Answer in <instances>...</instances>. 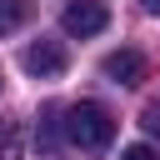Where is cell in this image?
I'll return each instance as SVG.
<instances>
[{
	"mask_svg": "<svg viewBox=\"0 0 160 160\" xmlns=\"http://www.w3.org/2000/svg\"><path fill=\"white\" fill-rule=\"evenodd\" d=\"M65 140L80 145V150H105V145L115 140V120H110V110L95 105V100L70 105V110H65Z\"/></svg>",
	"mask_w": 160,
	"mask_h": 160,
	"instance_id": "1",
	"label": "cell"
},
{
	"mask_svg": "<svg viewBox=\"0 0 160 160\" xmlns=\"http://www.w3.org/2000/svg\"><path fill=\"white\" fill-rule=\"evenodd\" d=\"M20 65H25V75H35V80H55V75H65L70 55H65L60 40H35V45H25Z\"/></svg>",
	"mask_w": 160,
	"mask_h": 160,
	"instance_id": "2",
	"label": "cell"
},
{
	"mask_svg": "<svg viewBox=\"0 0 160 160\" xmlns=\"http://www.w3.org/2000/svg\"><path fill=\"white\" fill-rule=\"evenodd\" d=\"M60 25L70 30V35H100L105 25H110V5L105 0H70L65 5V15H60Z\"/></svg>",
	"mask_w": 160,
	"mask_h": 160,
	"instance_id": "3",
	"label": "cell"
},
{
	"mask_svg": "<svg viewBox=\"0 0 160 160\" xmlns=\"http://www.w3.org/2000/svg\"><path fill=\"white\" fill-rule=\"evenodd\" d=\"M100 70H105V80H115V85H135V80L145 75V60H140V50H110Z\"/></svg>",
	"mask_w": 160,
	"mask_h": 160,
	"instance_id": "4",
	"label": "cell"
},
{
	"mask_svg": "<svg viewBox=\"0 0 160 160\" xmlns=\"http://www.w3.org/2000/svg\"><path fill=\"white\" fill-rule=\"evenodd\" d=\"M35 15V0H0V35H15Z\"/></svg>",
	"mask_w": 160,
	"mask_h": 160,
	"instance_id": "5",
	"label": "cell"
},
{
	"mask_svg": "<svg viewBox=\"0 0 160 160\" xmlns=\"http://www.w3.org/2000/svg\"><path fill=\"white\" fill-rule=\"evenodd\" d=\"M0 160H20V130L0 120Z\"/></svg>",
	"mask_w": 160,
	"mask_h": 160,
	"instance_id": "6",
	"label": "cell"
},
{
	"mask_svg": "<svg viewBox=\"0 0 160 160\" xmlns=\"http://www.w3.org/2000/svg\"><path fill=\"white\" fill-rule=\"evenodd\" d=\"M140 125H145V130H150V135L160 140V100H150V105H145V115H140Z\"/></svg>",
	"mask_w": 160,
	"mask_h": 160,
	"instance_id": "7",
	"label": "cell"
},
{
	"mask_svg": "<svg viewBox=\"0 0 160 160\" xmlns=\"http://www.w3.org/2000/svg\"><path fill=\"white\" fill-rule=\"evenodd\" d=\"M120 160H160V155H155V145H125Z\"/></svg>",
	"mask_w": 160,
	"mask_h": 160,
	"instance_id": "8",
	"label": "cell"
},
{
	"mask_svg": "<svg viewBox=\"0 0 160 160\" xmlns=\"http://www.w3.org/2000/svg\"><path fill=\"white\" fill-rule=\"evenodd\" d=\"M135 5H140L145 15H160V0H135Z\"/></svg>",
	"mask_w": 160,
	"mask_h": 160,
	"instance_id": "9",
	"label": "cell"
}]
</instances>
